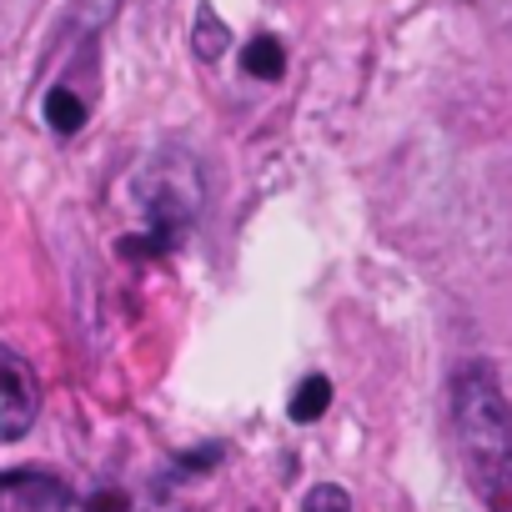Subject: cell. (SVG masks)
Here are the masks:
<instances>
[{
  "label": "cell",
  "instance_id": "cell-1",
  "mask_svg": "<svg viewBox=\"0 0 512 512\" xmlns=\"http://www.w3.org/2000/svg\"><path fill=\"white\" fill-rule=\"evenodd\" d=\"M452 432L472 492L487 512H512V407L487 362H467L452 377Z\"/></svg>",
  "mask_w": 512,
  "mask_h": 512
},
{
  "label": "cell",
  "instance_id": "cell-6",
  "mask_svg": "<svg viewBox=\"0 0 512 512\" xmlns=\"http://www.w3.org/2000/svg\"><path fill=\"white\" fill-rule=\"evenodd\" d=\"M327 402H332V382L327 377H307L302 392H297V402H292V417L297 422H312V417L327 412Z\"/></svg>",
  "mask_w": 512,
  "mask_h": 512
},
{
  "label": "cell",
  "instance_id": "cell-10",
  "mask_svg": "<svg viewBox=\"0 0 512 512\" xmlns=\"http://www.w3.org/2000/svg\"><path fill=\"white\" fill-rule=\"evenodd\" d=\"M467 11H477V16H487V21H507L512 16V0H462Z\"/></svg>",
  "mask_w": 512,
  "mask_h": 512
},
{
  "label": "cell",
  "instance_id": "cell-8",
  "mask_svg": "<svg viewBox=\"0 0 512 512\" xmlns=\"http://www.w3.org/2000/svg\"><path fill=\"white\" fill-rule=\"evenodd\" d=\"M307 512H352V497H347L342 487L322 482V487H312V492H307Z\"/></svg>",
  "mask_w": 512,
  "mask_h": 512
},
{
  "label": "cell",
  "instance_id": "cell-5",
  "mask_svg": "<svg viewBox=\"0 0 512 512\" xmlns=\"http://www.w3.org/2000/svg\"><path fill=\"white\" fill-rule=\"evenodd\" d=\"M46 121H51L61 136L81 131V126H86V106H81V96H76V91H66V86H61V91H51V96H46Z\"/></svg>",
  "mask_w": 512,
  "mask_h": 512
},
{
  "label": "cell",
  "instance_id": "cell-2",
  "mask_svg": "<svg viewBox=\"0 0 512 512\" xmlns=\"http://www.w3.org/2000/svg\"><path fill=\"white\" fill-rule=\"evenodd\" d=\"M0 512H181L176 497L146 482H91L66 487L46 472L0 477Z\"/></svg>",
  "mask_w": 512,
  "mask_h": 512
},
{
  "label": "cell",
  "instance_id": "cell-3",
  "mask_svg": "<svg viewBox=\"0 0 512 512\" xmlns=\"http://www.w3.org/2000/svg\"><path fill=\"white\" fill-rule=\"evenodd\" d=\"M36 417H41V382L26 367V357H16L0 342V442L26 437Z\"/></svg>",
  "mask_w": 512,
  "mask_h": 512
},
{
  "label": "cell",
  "instance_id": "cell-7",
  "mask_svg": "<svg viewBox=\"0 0 512 512\" xmlns=\"http://www.w3.org/2000/svg\"><path fill=\"white\" fill-rule=\"evenodd\" d=\"M196 51H201L206 61H216V56L226 51V26H221L206 6H201V16H196Z\"/></svg>",
  "mask_w": 512,
  "mask_h": 512
},
{
  "label": "cell",
  "instance_id": "cell-9",
  "mask_svg": "<svg viewBox=\"0 0 512 512\" xmlns=\"http://www.w3.org/2000/svg\"><path fill=\"white\" fill-rule=\"evenodd\" d=\"M116 11H121V0H81V26L86 31H101Z\"/></svg>",
  "mask_w": 512,
  "mask_h": 512
},
{
  "label": "cell",
  "instance_id": "cell-4",
  "mask_svg": "<svg viewBox=\"0 0 512 512\" xmlns=\"http://www.w3.org/2000/svg\"><path fill=\"white\" fill-rule=\"evenodd\" d=\"M241 66H246L256 81H277V76L287 71V51H282V41H272V36H256V41L241 51Z\"/></svg>",
  "mask_w": 512,
  "mask_h": 512
}]
</instances>
